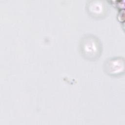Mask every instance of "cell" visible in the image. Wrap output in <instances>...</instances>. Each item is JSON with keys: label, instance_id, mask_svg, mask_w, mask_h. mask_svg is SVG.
<instances>
[{"label": "cell", "instance_id": "obj_2", "mask_svg": "<svg viewBox=\"0 0 125 125\" xmlns=\"http://www.w3.org/2000/svg\"><path fill=\"white\" fill-rule=\"evenodd\" d=\"M85 9L91 17L95 19H101L108 15L110 6L104 0H88L85 4Z\"/></svg>", "mask_w": 125, "mask_h": 125}, {"label": "cell", "instance_id": "obj_1", "mask_svg": "<svg viewBox=\"0 0 125 125\" xmlns=\"http://www.w3.org/2000/svg\"><path fill=\"white\" fill-rule=\"evenodd\" d=\"M79 50L81 56L85 60L94 61L100 57L103 50L101 40L95 35L87 33L80 40Z\"/></svg>", "mask_w": 125, "mask_h": 125}, {"label": "cell", "instance_id": "obj_3", "mask_svg": "<svg viewBox=\"0 0 125 125\" xmlns=\"http://www.w3.org/2000/svg\"><path fill=\"white\" fill-rule=\"evenodd\" d=\"M103 70L107 75L112 77L121 76L125 72V59L122 56L107 58L103 64Z\"/></svg>", "mask_w": 125, "mask_h": 125}]
</instances>
